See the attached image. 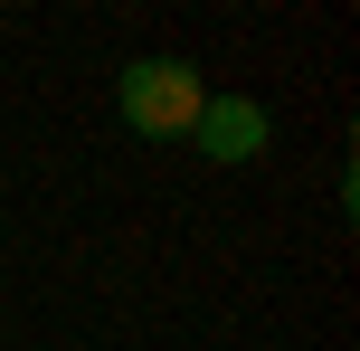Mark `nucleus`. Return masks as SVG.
I'll return each instance as SVG.
<instances>
[{
	"mask_svg": "<svg viewBox=\"0 0 360 351\" xmlns=\"http://www.w3.org/2000/svg\"><path fill=\"white\" fill-rule=\"evenodd\" d=\"M190 133H199V152H209V162H256V152H266V114H256L247 95H209Z\"/></svg>",
	"mask_w": 360,
	"mask_h": 351,
	"instance_id": "obj_2",
	"label": "nucleus"
},
{
	"mask_svg": "<svg viewBox=\"0 0 360 351\" xmlns=\"http://www.w3.org/2000/svg\"><path fill=\"white\" fill-rule=\"evenodd\" d=\"M114 95H124V124H133V133H152V143H162V133H190V124H199V105H209L199 67H180V57H133Z\"/></svg>",
	"mask_w": 360,
	"mask_h": 351,
	"instance_id": "obj_1",
	"label": "nucleus"
}]
</instances>
